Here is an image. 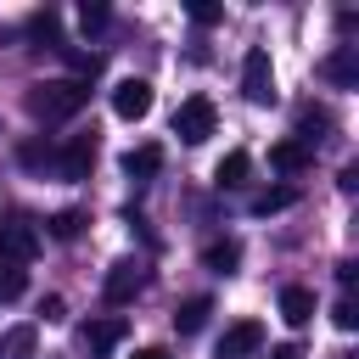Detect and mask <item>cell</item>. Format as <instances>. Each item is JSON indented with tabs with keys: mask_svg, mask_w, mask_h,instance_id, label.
Segmentation results:
<instances>
[{
	"mask_svg": "<svg viewBox=\"0 0 359 359\" xmlns=\"http://www.w3.org/2000/svg\"><path fill=\"white\" fill-rule=\"evenodd\" d=\"M39 314H45V325H56V320H67V303H62V297L50 292V297L39 303Z\"/></svg>",
	"mask_w": 359,
	"mask_h": 359,
	"instance_id": "cell-26",
	"label": "cell"
},
{
	"mask_svg": "<svg viewBox=\"0 0 359 359\" xmlns=\"http://www.w3.org/2000/svg\"><path fill=\"white\" fill-rule=\"evenodd\" d=\"M112 112H118L123 123H140V118L151 112V84H146V79H118V84H112Z\"/></svg>",
	"mask_w": 359,
	"mask_h": 359,
	"instance_id": "cell-6",
	"label": "cell"
},
{
	"mask_svg": "<svg viewBox=\"0 0 359 359\" xmlns=\"http://www.w3.org/2000/svg\"><path fill=\"white\" fill-rule=\"evenodd\" d=\"M280 320L286 325H309L314 320V292L309 286H280Z\"/></svg>",
	"mask_w": 359,
	"mask_h": 359,
	"instance_id": "cell-11",
	"label": "cell"
},
{
	"mask_svg": "<svg viewBox=\"0 0 359 359\" xmlns=\"http://www.w3.org/2000/svg\"><path fill=\"white\" fill-rule=\"evenodd\" d=\"M269 359H303V348H297V342H280V348H275Z\"/></svg>",
	"mask_w": 359,
	"mask_h": 359,
	"instance_id": "cell-28",
	"label": "cell"
},
{
	"mask_svg": "<svg viewBox=\"0 0 359 359\" xmlns=\"http://www.w3.org/2000/svg\"><path fill=\"white\" fill-rule=\"evenodd\" d=\"M241 95H247L252 107H275V101H280V90H275V62H269L264 45H252V50L241 56Z\"/></svg>",
	"mask_w": 359,
	"mask_h": 359,
	"instance_id": "cell-2",
	"label": "cell"
},
{
	"mask_svg": "<svg viewBox=\"0 0 359 359\" xmlns=\"http://www.w3.org/2000/svg\"><path fill=\"white\" fill-rule=\"evenodd\" d=\"M79 22H84V34L107 28V6H101V0H84V6H79Z\"/></svg>",
	"mask_w": 359,
	"mask_h": 359,
	"instance_id": "cell-23",
	"label": "cell"
},
{
	"mask_svg": "<svg viewBox=\"0 0 359 359\" xmlns=\"http://www.w3.org/2000/svg\"><path fill=\"white\" fill-rule=\"evenodd\" d=\"M79 342H84L90 359H107V353L123 342V320H118V314H107V320H84V325H79Z\"/></svg>",
	"mask_w": 359,
	"mask_h": 359,
	"instance_id": "cell-9",
	"label": "cell"
},
{
	"mask_svg": "<svg viewBox=\"0 0 359 359\" xmlns=\"http://www.w3.org/2000/svg\"><path fill=\"white\" fill-rule=\"evenodd\" d=\"M258 348H264V320H236V325H224L213 359H252Z\"/></svg>",
	"mask_w": 359,
	"mask_h": 359,
	"instance_id": "cell-5",
	"label": "cell"
},
{
	"mask_svg": "<svg viewBox=\"0 0 359 359\" xmlns=\"http://www.w3.org/2000/svg\"><path fill=\"white\" fill-rule=\"evenodd\" d=\"M84 224H90V219H84L79 208H62V213H50V219H45V236H56V241H79V236H84Z\"/></svg>",
	"mask_w": 359,
	"mask_h": 359,
	"instance_id": "cell-18",
	"label": "cell"
},
{
	"mask_svg": "<svg viewBox=\"0 0 359 359\" xmlns=\"http://www.w3.org/2000/svg\"><path fill=\"white\" fill-rule=\"evenodd\" d=\"M0 258H11V264H22V269L39 258V230H34L22 213H11V219L0 224Z\"/></svg>",
	"mask_w": 359,
	"mask_h": 359,
	"instance_id": "cell-4",
	"label": "cell"
},
{
	"mask_svg": "<svg viewBox=\"0 0 359 359\" xmlns=\"http://www.w3.org/2000/svg\"><path fill=\"white\" fill-rule=\"evenodd\" d=\"M90 168H95V135H73L56 151V174L62 180H90Z\"/></svg>",
	"mask_w": 359,
	"mask_h": 359,
	"instance_id": "cell-7",
	"label": "cell"
},
{
	"mask_svg": "<svg viewBox=\"0 0 359 359\" xmlns=\"http://www.w3.org/2000/svg\"><path fill=\"white\" fill-rule=\"evenodd\" d=\"M157 168H163V146H129L123 151V174L129 180H151Z\"/></svg>",
	"mask_w": 359,
	"mask_h": 359,
	"instance_id": "cell-16",
	"label": "cell"
},
{
	"mask_svg": "<svg viewBox=\"0 0 359 359\" xmlns=\"http://www.w3.org/2000/svg\"><path fill=\"white\" fill-rule=\"evenodd\" d=\"M135 359H174V353H168V348H140Z\"/></svg>",
	"mask_w": 359,
	"mask_h": 359,
	"instance_id": "cell-29",
	"label": "cell"
},
{
	"mask_svg": "<svg viewBox=\"0 0 359 359\" xmlns=\"http://www.w3.org/2000/svg\"><path fill=\"white\" fill-rule=\"evenodd\" d=\"M22 292H28V269L11 264V258H0V303H17Z\"/></svg>",
	"mask_w": 359,
	"mask_h": 359,
	"instance_id": "cell-20",
	"label": "cell"
},
{
	"mask_svg": "<svg viewBox=\"0 0 359 359\" xmlns=\"http://www.w3.org/2000/svg\"><path fill=\"white\" fill-rule=\"evenodd\" d=\"M331 320H337V331H353V325H359V303H353V297H342V303L331 309Z\"/></svg>",
	"mask_w": 359,
	"mask_h": 359,
	"instance_id": "cell-25",
	"label": "cell"
},
{
	"mask_svg": "<svg viewBox=\"0 0 359 359\" xmlns=\"http://www.w3.org/2000/svg\"><path fill=\"white\" fill-rule=\"evenodd\" d=\"M309 163H314V151L303 140H275L269 146V168H280V174H303Z\"/></svg>",
	"mask_w": 359,
	"mask_h": 359,
	"instance_id": "cell-10",
	"label": "cell"
},
{
	"mask_svg": "<svg viewBox=\"0 0 359 359\" xmlns=\"http://www.w3.org/2000/svg\"><path fill=\"white\" fill-rule=\"evenodd\" d=\"M247 174H252V157L247 151H224L219 168H213V185L219 191H236V185H247Z\"/></svg>",
	"mask_w": 359,
	"mask_h": 359,
	"instance_id": "cell-13",
	"label": "cell"
},
{
	"mask_svg": "<svg viewBox=\"0 0 359 359\" xmlns=\"http://www.w3.org/2000/svg\"><path fill=\"white\" fill-rule=\"evenodd\" d=\"M84 101H90V84H84V79H45V84L28 90V118L62 123V118L84 112Z\"/></svg>",
	"mask_w": 359,
	"mask_h": 359,
	"instance_id": "cell-1",
	"label": "cell"
},
{
	"mask_svg": "<svg viewBox=\"0 0 359 359\" xmlns=\"http://www.w3.org/2000/svg\"><path fill=\"white\" fill-rule=\"evenodd\" d=\"M202 264L213 269V275H236V264H241V241H208V252H202Z\"/></svg>",
	"mask_w": 359,
	"mask_h": 359,
	"instance_id": "cell-17",
	"label": "cell"
},
{
	"mask_svg": "<svg viewBox=\"0 0 359 359\" xmlns=\"http://www.w3.org/2000/svg\"><path fill=\"white\" fill-rule=\"evenodd\" d=\"M219 17H224V6H213V0H191V22H196V28H213Z\"/></svg>",
	"mask_w": 359,
	"mask_h": 359,
	"instance_id": "cell-24",
	"label": "cell"
},
{
	"mask_svg": "<svg viewBox=\"0 0 359 359\" xmlns=\"http://www.w3.org/2000/svg\"><path fill=\"white\" fill-rule=\"evenodd\" d=\"M325 129H331V112H325L320 101H303V107H297V140H303V146H314Z\"/></svg>",
	"mask_w": 359,
	"mask_h": 359,
	"instance_id": "cell-15",
	"label": "cell"
},
{
	"mask_svg": "<svg viewBox=\"0 0 359 359\" xmlns=\"http://www.w3.org/2000/svg\"><path fill=\"white\" fill-rule=\"evenodd\" d=\"M213 129H219V107H213L208 95H185L180 112H174V135H180L185 146H202Z\"/></svg>",
	"mask_w": 359,
	"mask_h": 359,
	"instance_id": "cell-3",
	"label": "cell"
},
{
	"mask_svg": "<svg viewBox=\"0 0 359 359\" xmlns=\"http://www.w3.org/2000/svg\"><path fill=\"white\" fill-rule=\"evenodd\" d=\"M208 314H213V297H185V303L174 309V331H180V337H196V331L208 325Z\"/></svg>",
	"mask_w": 359,
	"mask_h": 359,
	"instance_id": "cell-14",
	"label": "cell"
},
{
	"mask_svg": "<svg viewBox=\"0 0 359 359\" xmlns=\"http://www.w3.org/2000/svg\"><path fill=\"white\" fill-rule=\"evenodd\" d=\"M22 168H56V146H39V140H22Z\"/></svg>",
	"mask_w": 359,
	"mask_h": 359,
	"instance_id": "cell-22",
	"label": "cell"
},
{
	"mask_svg": "<svg viewBox=\"0 0 359 359\" xmlns=\"http://www.w3.org/2000/svg\"><path fill=\"white\" fill-rule=\"evenodd\" d=\"M320 73H325L331 84H359V45H342L337 56H325Z\"/></svg>",
	"mask_w": 359,
	"mask_h": 359,
	"instance_id": "cell-12",
	"label": "cell"
},
{
	"mask_svg": "<svg viewBox=\"0 0 359 359\" xmlns=\"http://www.w3.org/2000/svg\"><path fill=\"white\" fill-rule=\"evenodd\" d=\"M337 280H342V286H353V280H359V264H353V258H342V264H337Z\"/></svg>",
	"mask_w": 359,
	"mask_h": 359,
	"instance_id": "cell-27",
	"label": "cell"
},
{
	"mask_svg": "<svg viewBox=\"0 0 359 359\" xmlns=\"http://www.w3.org/2000/svg\"><path fill=\"white\" fill-rule=\"evenodd\" d=\"M140 292H146V264L118 258V264L107 269V303H129V297H140Z\"/></svg>",
	"mask_w": 359,
	"mask_h": 359,
	"instance_id": "cell-8",
	"label": "cell"
},
{
	"mask_svg": "<svg viewBox=\"0 0 359 359\" xmlns=\"http://www.w3.org/2000/svg\"><path fill=\"white\" fill-rule=\"evenodd\" d=\"M34 342H39L34 325H11V331L0 337V359H34Z\"/></svg>",
	"mask_w": 359,
	"mask_h": 359,
	"instance_id": "cell-19",
	"label": "cell"
},
{
	"mask_svg": "<svg viewBox=\"0 0 359 359\" xmlns=\"http://www.w3.org/2000/svg\"><path fill=\"white\" fill-rule=\"evenodd\" d=\"M292 202H297V191H292V185H275V191H258V196H252V213L269 219V213H280V208H292Z\"/></svg>",
	"mask_w": 359,
	"mask_h": 359,
	"instance_id": "cell-21",
	"label": "cell"
}]
</instances>
